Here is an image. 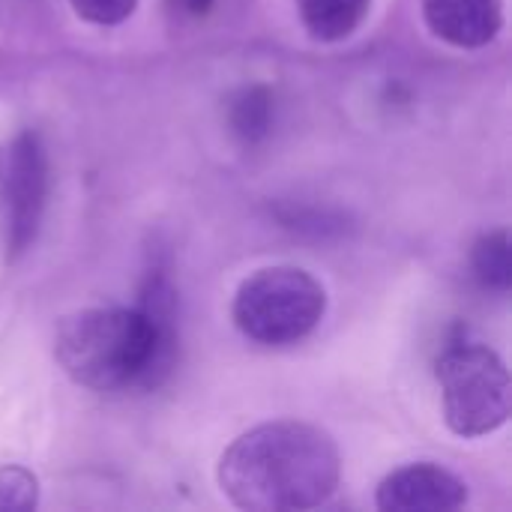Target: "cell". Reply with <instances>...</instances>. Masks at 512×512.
I'll use <instances>...</instances> for the list:
<instances>
[{"label":"cell","instance_id":"1","mask_svg":"<svg viewBox=\"0 0 512 512\" xmlns=\"http://www.w3.org/2000/svg\"><path fill=\"white\" fill-rule=\"evenodd\" d=\"M54 357L75 384L96 393L159 387L177 357V291L168 270L153 261L132 309L66 315L54 336Z\"/></svg>","mask_w":512,"mask_h":512},{"label":"cell","instance_id":"2","mask_svg":"<svg viewBox=\"0 0 512 512\" xmlns=\"http://www.w3.org/2000/svg\"><path fill=\"white\" fill-rule=\"evenodd\" d=\"M336 441L309 423L273 420L240 435L219 462L225 498L249 512H300L327 504L339 486Z\"/></svg>","mask_w":512,"mask_h":512},{"label":"cell","instance_id":"3","mask_svg":"<svg viewBox=\"0 0 512 512\" xmlns=\"http://www.w3.org/2000/svg\"><path fill=\"white\" fill-rule=\"evenodd\" d=\"M327 312L324 285L300 267H264L234 294L231 318L258 345H294L306 339Z\"/></svg>","mask_w":512,"mask_h":512},{"label":"cell","instance_id":"4","mask_svg":"<svg viewBox=\"0 0 512 512\" xmlns=\"http://www.w3.org/2000/svg\"><path fill=\"white\" fill-rule=\"evenodd\" d=\"M444 420L459 438H483L510 420L507 363L480 342H453L438 360Z\"/></svg>","mask_w":512,"mask_h":512},{"label":"cell","instance_id":"5","mask_svg":"<svg viewBox=\"0 0 512 512\" xmlns=\"http://www.w3.org/2000/svg\"><path fill=\"white\" fill-rule=\"evenodd\" d=\"M45 198H48L45 147L36 132H21L9 144L3 177H0L3 237H6L9 258H18L36 240Z\"/></svg>","mask_w":512,"mask_h":512},{"label":"cell","instance_id":"6","mask_svg":"<svg viewBox=\"0 0 512 512\" xmlns=\"http://www.w3.org/2000/svg\"><path fill=\"white\" fill-rule=\"evenodd\" d=\"M468 486L441 465L417 462L387 474L375 504L384 512H450L465 507Z\"/></svg>","mask_w":512,"mask_h":512},{"label":"cell","instance_id":"7","mask_svg":"<svg viewBox=\"0 0 512 512\" xmlns=\"http://www.w3.org/2000/svg\"><path fill=\"white\" fill-rule=\"evenodd\" d=\"M429 30L456 48L489 45L504 24V0H423Z\"/></svg>","mask_w":512,"mask_h":512},{"label":"cell","instance_id":"8","mask_svg":"<svg viewBox=\"0 0 512 512\" xmlns=\"http://www.w3.org/2000/svg\"><path fill=\"white\" fill-rule=\"evenodd\" d=\"M369 6L372 0H297L300 21L318 42H339L351 36L363 24Z\"/></svg>","mask_w":512,"mask_h":512},{"label":"cell","instance_id":"9","mask_svg":"<svg viewBox=\"0 0 512 512\" xmlns=\"http://www.w3.org/2000/svg\"><path fill=\"white\" fill-rule=\"evenodd\" d=\"M273 111H276V102H273V93L270 87L264 84H252V87H243L231 96L228 102V123H231V132L243 141V144H258L270 135L273 129Z\"/></svg>","mask_w":512,"mask_h":512},{"label":"cell","instance_id":"10","mask_svg":"<svg viewBox=\"0 0 512 512\" xmlns=\"http://www.w3.org/2000/svg\"><path fill=\"white\" fill-rule=\"evenodd\" d=\"M474 273L480 279L483 288L489 291H510L512 285V252H510V234L501 231H489L477 240L474 255H471Z\"/></svg>","mask_w":512,"mask_h":512},{"label":"cell","instance_id":"11","mask_svg":"<svg viewBox=\"0 0 512 512\" xmlns=\"http://www.w3.org/2000/svg\"><path fill=\"white\" fill-rule=\"evenodd\" d=\"M39 504V483L36 477L21 468L9 465L0 471V512H27Z\"/></svg>","mask_w":512,"mask_h":512},{"label":"cell","instance_id":"12","mask_svg":"<svg viewBox=\"0 0 512 512\" xmlns=\"http://www.w3.org/2000/svg\"><path fill=\"white\" fill-rule=\"evenodd\" d=\"M69 6L90 24H99V27H114V24H123L138 0H69Z\"/></svg>","mask_w":512,"mask_h":512},{"label":"cell","instance_id":"13","mask_svg":"<svg viewBox=\"0 0 512 512\" xmlns=\"http://www.w3.org/2000/svg\"><path fill=\"white\" fill-rule=\"evenodd\" d=\"M186 15H192V18H201V15H207L210 9H213V3L216 0H174Z\"/></svg>","mask_w":512,"mask_h":512}]
</instances>
